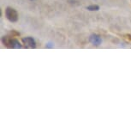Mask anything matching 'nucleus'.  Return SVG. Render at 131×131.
<instances>
[{
  "mask_svg": "<svg viewBox=\"0 0 131 131\" xmlns=\"http://www.w3.org/2000/svg\"><path fill=\"white\" fill-rule=\"evenodd\" d=\"M2 43L7 48L9 49H19L21 48V45L18 39L13 36H4L2 37Z\"/></svg>",
  "mask_w": 131,
  "mask_h": 131,
  "instance_id": "1",
  "label": "nucleus"
},
{
  "mask_svg": "<svg viewBox=\"0 0 131 131\" xmlns=\"http://www.w3.org/2000/svg\"><path fill=\"white\" fill-rule=\"evenodd\" d=\"M5 16L10 23H16L19 17L17 11L11 7H7L5 9Z\"/></svg>",
  "mask_w": 131,
  "mask_h": 131,
  "instance_id": "2",
  "label": "nucleus"
},
{
  "mask_svg": "<svg viewBox=\"0 0 131 131\" xmlns=\"http://www.w3.org/2000/svg\"><path fill=\"white\" fill-rule=\"evenodd\" d=\"M21 40H23V43L24 44V46L26 48L34 49L36 47V42L34 40V39L32 38V37H24Z\"/></svg>",
  "mask_w": 131,
  "mask_h": 131,
  "instance_id": "3",
  "label": "nucleus"
},
{
  "mask_svg": "<svg viewBox=\"0 0 131 131\" xmlns=\"http://www.w3.org/2000/svg\"><path fill=\"white\" fill-rule=\"evenodd\" d=\"M89 42L94 46H99L102 43V39L100 35L96 34H93L89 36Z\"/></svg>",
  "mask_w": 131,
  "mask_h": 131,
  "instance_id": "4",
  "label": "nucleus"
},
{
  "mask_svg": "<svg viewBox=\"0 0 131 131\" xmlns=\"http://www.w3.org/2000/svg\"><path fill=\"white\" fill-rule=\"evenodd\" d=\"M86 9L89 11H98L99 9H100V6L96 5V4H93V5L86 7Z\"/></svg>",
  "mask_w": 131,
  "mask_h": 131,
  "instance_id": "5",
  "label": "nucleus"
},
{
  "mask_svg": "<svg viewBox=\"0 0 131 131\" xmlns=\"http://www.w3.org/2000/svg\"><path fill=\"white\" fill-rule=\"evenodd\" d=\"M123 38L126 39H127V40H128V41H131V34H123Z\"/></svg>",
  "mask_w": 131,
  "mask_h": 131,
  "instance_id": "6",
  "label": "nucleus"
},
{
  "mask_svg": "<svg viewBox=\"0 0 131 131\" xmlns=\"http://www.w3.org/2000/svg\"><path fill=\"white\" fill-rule=\"evenodd\" d=\"M53 47V44L51 43V42H49V43L46 44V48H52Z\"/></svg>",
  "mask_w": 131,
  "mask_h": 131,
  "instance_id": "7",
  "label": "nucleus"
},
{
  "mask_svg": "<svg viewBox=\"0 0 131 131\" xmlns=\"http://www.w3.org/2000/svg\"><path fill=\"white\" fill-rule=\"evenodd\" d=\"M31 1H33V0H31Z\"/></svg>",
  "mask_w": 131,
  "mask_h": 131,
  "instance_id": "8",
  "label": "nucleus"
}]
</instances>
